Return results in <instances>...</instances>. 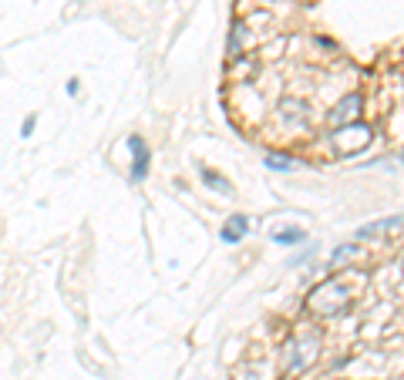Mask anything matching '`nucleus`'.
<instances>
[{"instance_id":"nucleus-3","label":"nucleus","mask_w":404,"mask_h":380,"mask_svg":"<svg viewBox=\"0 0 404 380\" xmlns=\"http://www.w3.org/2000/svg\"><path fill=\"white\" fill-rule=\"evenodd\" d=\"M249 236V215H243V213H236V215H229V222L219 229V239L226 246H236V243H243Z\"/></svg>"},{"instance_id":"nucleus-9","label":"nucleus","mask_w":404,"mask_h":380,"mask_svg":"<svg viewBox=\"0 0 404 380\" xmlns=\"http://www.w3.org/2000/svg\"><path fill=\"white\" fill-rule=\"evenodd\" d=\"M360 253H364V246L347 243V246H341V249H334V253H330V262H334V266H337V262H351V259H358Z\"/></svg>"},{"instance_id":"nucleus-1","label":"nucleus","mask_w":404,"mask_h":380,"mask_svg":"<svg viewBox=\"0 0 404 380\" xmlns=\"http://www.w3.org/2000/svg\"><path fill=\"white\" fill-rule=\"evenodd\" d=\"M125 148L132 155V165H128V182L141 185L149 179V168H152V152H149V141L141 135H128L125 138Z\"/></svg>"},{"instance_id":"nucleus-11","label":"nucleus","mask_w":404,"mask_h":380,"mask_svg":"<svg viewBox=\"0 0 404 380\" xmlns=\"http://www.w3.org/2000/svg\"><path fill=\"white\" fill-rule=\"evenodd\" d=\"M34 128H37V115H27V118H24V122H20V138H31L34 135Z\"/></svg>"},{"instance_id":"nucleus-15","label":"nucleus","mask_w":404,"mask_h":380,"mask_svg":"<svg viewBox=\"0 0 404 380\" xmlns=\"http://www.w3.org/2000/svg\"><path fill=\"white\" fill-rule=\"evenodd\" d=\"M81 4H88V0H81Z\"/></svg>"},{"instance_id":"nucleus-4","label":"nucleus","mask_w":404,"mask_h":380,"mask_svg":"<svg viewBox=\"0 0 404 380\" xmlns=\"http://www.w3.org/2000/svg\"><path fill=\"white\" fill-rule=\"evenodd\" d=\"M404 226V215H391V219H377V222H367V226L358 229V239H381V236H391Z\"/></svg>"},{"instance_id":"nucleus-8","label":"nucleus","mask_w":404,"mask_h":380,"mask_svg":"<svg viewBox=\"0 0 404 380\" xmlns=\"http://www.w3.org/2000/svg\"><path fill=\"white\" fill-rule=\"evenodd\" d=\"M273 243H277V246H303V243H307V232H303L300 226L277 229V232H273Z\"/></svg>"},{"instance_id":"nucleus-10","label":"nucleus","mask_w":404,"mask_h":380,"mask_svg":"<svg viewBox=\"0 0 404 380\" xmlns=\"http://www.w3.org/2000/svg\"><path fill=\"white\" fill-rule=\"evenodd\" d=\"M303 101H293V98H286V101H283L280 105V111H286V122L290 125H303Z\"/></svg>"},{"instance_id":"nucleus-6","label":"nucleus","mask_w":404,"mask_h":380,"mask_svg":"<svg viewBox=\"0 0 404 380\" xmlns=\"http://www.w3.org/2000/svg\"><path fill=\"white\" fill-rule=\"evenodd\" d=\"M263 165L270 168V172H293V168H300L303 162L293 158V155H283V152H266L263 155Z\"/></svg>"},{"instance_id":"nucleus-5","label":"nucleus","mask_w":404,"mask_h":380,"mask_svg":"<svg viewBox=\"0 0 404 380\" xmlns=\"http://www.w3.org/2000/svg\"><path fill=\"white\" fill-rule=\"evenodd\" d=\"M317 347H320V340H317V336H313V340H293V343H290V353H293V357H290V367H296V370H300V367L313 364Z\"/></svg>"},{"instance_id":"nucleus-14","label":"nucleus","mask_w":404,"mask_h":380,"mask_svg":"<svg viewBox=\"0 0 404 380\" xmlns=\"http://www.w3.org/2000/svg\"><path fill=\"white\" fill-rule=\"evenodd\" d=\"M401 162H404V148H401Z\"/></svg>"},{"instance_id":"nucleus-2","label":"nucleus","mask_w":404,"mask_h":380,"mask_svg":"<svg viewBox=\"0 0 404 380\" xmlns=\"http://www.w3.org/2000/svg\"><path fill=\"white\" fill-rule=\"evenodd\" d=\"M360 108H364V98H360L358 91H351V94H343L341 101L334 105V111H330L327 118H330V125H337V128H343V125H354V122H358Z\"/></svg>"},{"instance_id":"nucleus-12","label":"nucleus","mask_w":404,"mask_h":380,"mask_svg":"<svg viewBox=\"0 0 404 380\" xmlns=\"http://www.w3.org/2000/svg\"><path fill=\"white\" fill-rule=\"evenodd\" d=\"M317 256V246H307V249H303V253H296V256H290V266H300V262H307V259H313Z\"/></svg>"},{"instance_id":"nucleus-7","label":"nucleus","mask_w":404,"mask_h":380,"mask_svg":"<svg viewBox=\"0 0 404 380\" xmlns=\"http://www.w3.org/2000/svg\"><path fill=\"white\" fill-rule=\"evenodd\" d=\"M199 179L206 189H213V192H219V196H226V192H233V185H229V179L226 175H219V172H213V168L199 165Z\"/></svg>"},{"instance_id":"nucleus-13","label":"nucleus","mask_w":404,"mask_h":380,"mask_svg":"<svg viewBox=\"0 0 404 380\" xmlns=\"http://www.w3.org/2000/svg\"><path fill=\"white\" fill-rule=\"evenodd\" d=\"M64 91L71 94V98H78V94H81V81H78V77H71V81L64 84Z\"/></svg>"}]
</instances>
